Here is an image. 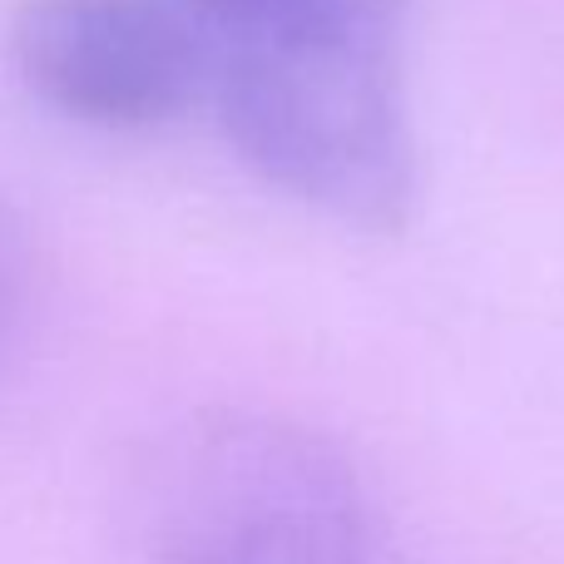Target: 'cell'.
<instances>
[{"instance_id":"5b68a950","label":"cell","mask_w":564,"mask_h":564,"mask_svg":"<svg viewBox=\"0 0 564 564\" xmlns=\"http://www.w3.org/2000/svg\"><path fill=\"white\" fill-rule=\"evenodd\" d=\"M178 6L198 20L208 45H218V40H243L282 25V20H297L307 10H317L322 0H178Z\"/></svg>"},{"instance_id":"277c9868","label":"cell","mask_w":564,"mask_h":564,"mask_svg":"<svg viewBox=\"0 0 564 564\" xmlns=\"http://www.w3.org/2000/svg\"><path fill=\"white\" fill-rule=\"evenodd\" d=\"M30 307H35V253L20 218L0 204V371L25 341Z\"/></svg>"},{"instance_id":"7a4b0ae2","label":"cell","mask_w":564,"mask_h":564,"mask_svg":"<svg viewBox=\"0 0 564 564\" xmlns=\"http://www.w3.org/2000/svg\"><path fill=\"white\" fill-rule=\"evenodd\" d=\"M129 564H381L357 466L288 416L208 411L129 486Z\"/></svg>"},{"instance_id":"3957f363","label":"cell","mask_w":564,"mask_h":564,"mask_svg":"<svg viewBox=\"0 0 564 564\" xmlns=\"http://www.w3.org/2000/svg\"><path fill=\"white\" fill-rule=\"evenodd\" d=\"M6 45L40 105L119 134L188 115L214 79V45L178 0H20Z\"/></svg>"},{"instance_id":"6da1fadb","label":"cell","mask_w":564,"mask_h":564,"mask_svg":"<svg viewBox=\"0 0 564 564\" xmlns=\"http://www.w3.org/2000/svg\"><path fill=\"white\" fill-rule=\"evenodd\" d=\"M411 0H322L297 20L214 45L208 99L253 174L357 228L416 204L406 109Z\"/></svg>"}]
</instances>
